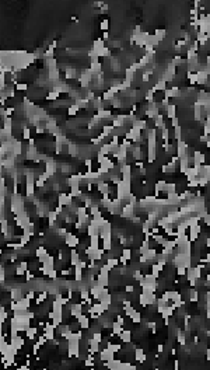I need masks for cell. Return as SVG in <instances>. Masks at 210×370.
<instances>
[{"mask_svg":"<svg viewBox=\"0 0 210 370\" xmlns=\"http://www.w3.org/2000/svg\"><path fill=\"white\" fill-rule=\"evenodd\" d=\"M100 27H101L102 31H108L109 29V20L108 18H104L101 21V25H100Z\"/></svg>","mask_w":210,"mask_h":370,"instance_id":"7a4b0ae2","label":"cell"},{"mask_svg":"<svg viewBox=\"0 0 210 370\" xmlns=\"http://www.w3.org/2000/svg\"><path fill=\"white\" fill-rule=\"evenodd\" d=\"M39 324H41V322L38 321V318H36L35 315H34V317H31V318L28 320V328H29V329H35Z\"/></svg>","mask_w":210,"mask_h":370,"instance_id":"6da1fadb","label":"cell"}]
</instances>
